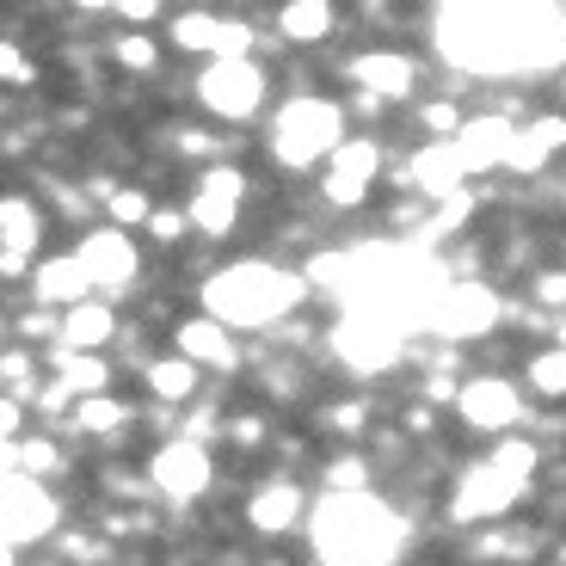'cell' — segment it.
<instances>
[{
  "label": "cell",
  "mask_w": 566,
  "mask_h": 566,
  "mask_svg": "<svg viewBox=\"0 0 566 566\" xmlns=\"http://www.w3.org/2000/svg\"><path fill=\"white\" fill-rule=\"evenodd\" d=\"M148 388H155V400H191L198 395V364H185V357H160V364H148Z\"/></svg>",
  "instance_id": "484cf974"
},
{
  "label": "cell",
  "mask_w": 566,
  "mask_h": 566,
  "mask_svg": "<svg viewBox=\"0 0 566 566\" xmlns=\"http://www.w3.org/2000/svg\"><path fill=\"white\" fill-rule=\"evenodd\" d=\"M172 345H179L185 364H198V369H234V364H241V345H234V333H228L222 321H210V314L185 321L179 333H172Z\"/></svg>",
  "instance_id": "ac0fdd59"
},
{
  "label": "cell",
  "mask_w": 566,
  "mask_h": 566,
  "mask_svg": "<svg viewBox=\"0 0 566 566\" xmlns=\"http://www.w3.org/2000/svg\"><path fill=\"white\" fill-rule=\"evenodd\" d=\"M0 524H7V554H19L25 542L56 536L62 505H56V493H50L43 481H31V474H7V486H0Z\"/></svg>",
  "instance_id": "8992f818"
},
{
  "label": "cell",
  "mask_w": 566,
  "mask_h": 566,
  "mask_svg": "<svg viewBox=\"0 0 566 566\" xmlns=\"http://www.w3.org/2000/svg\"><path fill=\"white\" fill-rule=\"evenodd\" d=\"M376 167H382V148L369 136H352L339 148V155L326 160V203H339V210H352V203L369 198V179H376Z\"/></svg>",
  "instance_id": "7c38bea8"
},
{
  "label": "cell",
  "mask_w": 566,
  "mask_h": 566,
  "mask_svg": "<svg viewBox=\"0 0 566 566\" xmlns=\"http://www.w3.org/2000/svg\"><path fill=\"white\" fill-rule=\"evenodd\" d=\"M524 474H511L505 462H493V455H486V462H474L462 474V481H455V499H450V511H455V524H481V517H505L511 505H517V499H524Z\"/></svg>",
  "instance_id": "52a82bcc"
},
{
  "label": "cell",
  "mask_w": 566,
  "mask_h": 566,
  "mask_svg": "<svg viewBox=\"0 0 566 566\" xmlns=\"http://www.w3.org/2000/svg\"><path fill=\"white\" fill-rule=\"evenodd\" d=\"M566 148V117H530V124H517V136H511V155L505 167L511 172H542L554 155Z\"/></svg>",
  "instance_id": "d6986e66"
},
{
  "label": "cell",
  "mask_w": 566,
  "mask_h": 566,
  "mask_svg": "<svg viewBox=\"0 0 566 566\" xmlns=\"http://www.w3.org/2000/svg\"><path fill=\"white\" fill-rule=\"evenodd\" d=\"M345 74L364 86L369 99H376V93H382V99H407L412 81H419V69H412L407 56H388V50H369V56H357Z\"/></svg>",
  "instance_id": "7402d4cb"
},
{
  "label": "cell",
  "mask_w": 566,
  "mask_h": 566,
  "mask_svg": "<svg viewBox=\"0 0 566 566\" xmlns=\"http://www.w3.org/2000/svg\"><path fill=\"white\" fill-rule=\"evenodd\" d=\"M345 112L333 99H290L271 117V155L283 167H314V160H333L345 148Z\"/></svg>",
  "instance_id": "277c9868"
},
{
  "label": "cell",
  "mask_w": 566,
  "mask_h": 566,
  "mask_svg": "<svg viewBox=\"0 0 566 566\" xmlns=\"http://www.w3.org/2000/svg\"><path fill=\"white\" fill-rule=\"evenodd\" d=\"M105 210H112V222H117V228H129V222H136V228H142V222H155V210H148V191H136V185H117Z\"/></svg>",
  "instance_id": "1f68e13d"
},
{
  "label": "cell",
  "mask_w": 566,
  "mask_h": 566,
  "mask_svg": "<svg viewBox=\"0 0 566 566\" xmlns=\"http://www.w3.org/2000/svg\"><path fill=\"white\" fill-rule=\"evenodd\" d=\"M74 259L86 265V277L99 283V290H129V277H136V247H129L124 228H93L81 247H74Z\"/></svg>",
  "instance_id": "5bb4252c"
},
{
  "label": "cell",
  "mask_w": 566,
  "mask_h": 566,
  "mask_svg": "<svg viewBox=\"0 0 566 566\" xmlns=\"http://www.w3.org/2000/svg\"><path fill=\"white\" fill-rule=\"evenodd\" d=\"M326 419L339 424V431H357V424H364V407H333Z\"/></svg>",
  "instance_id": "b9f144b4"
},
{
  "label": "cell",
  "mask_w": 566,
  "mask_h": 566,
  "mask_svg": "<svg viewBox=\"0 0 566 566\" xmlns=\"http://www.w3.org/2000/svg\"><path fill=\"white\" fill-rule=\"evenodd\" d=\"M62 364V382L74 388V400H99L105 382H112V364L105 357H74V352H56Z\"/></svg>",
  "instance_id": "d4e9b609"
},
{
  "label": "cell",
  "mask_w": 566,
  "mask_h": 566,
  "mask_svg": "<svg viewBox=\"0 0 566 566\" xmlns=\"http://www.w3.org/2000/svg\"><path fill=\"white\" fill-rule=\"evenodd\" d=\"M241 198H247L241 172H234V167H210L198 179V191H191V228L210 234V241H222L228 228H234V216H241Z\"/></svg>",
  "instance_id": "8fae6325"
},
{
  "label": "cell",
  "mask_w": 566,
  "mask_h": 566,
  "mask_svg": "<svg viewBox=\"0 0 566 566\" xmlns=\"http://www.w3.org/2000/svg\"><path fill=\"white\" fill-rule=\"evenodd\" d=\"M234 438H241V443H259V438H265V424H259V419H234Z\"/></svg>",
  "instance_id": "ee69618b"
},
{
  "label": "cell",
  "mask_w": 566,
  "mask_h": 566,
  "mask_svg": "<svg viewBox=\"0 0 566 566\" xmlns=\"http://www.w3.org/2000/svg\"><path fill=\"white\" fill-rule=\"evenodd\" d=\"M302 296H308V277L302 271L265 265V259H241V265L216 271L203 283V314L222 321L228 333L234 326H277L283 314H296Z\"/></svg>",
  "instance_id": "3957f363"
},
{
  "label": "cell",
  "mask_w": 566,
  "mask_h": 566,
  "mask_svg": "<svg viewBox=\"0 0 566 566\" xmlns=\"http://www.w3.org/2000/svg\"><path fill=\"white\" fill-rule=\"evenodd\" d=\"M462 179H468V167H462V155H455V142H424L419 155H412V167H407V185H419L431 203L468 191Z\"/></svg>",
  "instance_id": "e0dca14e"
},
{
  "label": "cell",
  "mask_w": 566,
  "mask_h": 566,
  "mask_svg": "<svg viewBox=\"0 0 566 566\" xmlns=\"http://www.w3.org/2000/svg\"><path fill=\"white\" fill-rule=\"evenodd\" d=\"M124 419H129V407H124V400H112V395L81 400V407H74V431H93V438H112Z\"/></svg>",
  "instance_id": "f1b7e54d"
},
{
  "label": "cell",
  "mask_w": 566,
  "mask_h": 566,
  "mask_svg": "<svg viewBox=\"0 0 566 566\" xmlns=\"http://www.w3.org/2000/svg\"><path fill=\"white\" fill-rule=\"evenodd\" d=\"M86 290H93V277H86V265L81 259H43L38 271H31V296L43 302V308H50V302H62V308H81V302H93L86 296Z\"/></svg>",
  "instance_id": "44dd1931"
},
{
  "label": "cell",
  "mask_w": 566,
  "mask_h": 566,
  "mask_svg": "<svg viewBox=\"0 0 566 566\" xmlns=\"http://www.w3.org/2000/svg\"><path fill=\"white\" fill-rule=\"evenodd\" d=\"M560 566H566V548H560Z\"/></svg>",
  "instance_id": "bcb514c9"
},
{
  "label": "cell",
  "mask_w": 566,
  "mask_h": 566,
  "mask_svg": "<svg viewBox=\"0 0 566 566\" xmlns=\"http://www.w3.org/2000/svg\"><path fill=\"white\" fill-rule=\"evenodd\" d=\"M424 400L438 407V400H462V388L450 382V376H424Z\"/></svg>",
  "instance_id": "f35d334b"
},
{
  "label": "cell",
  "mask_w": 566,
  "mask_h": 566,
  "mask_svg": "<svg viewBox=\"0 0 566 566\" xmlns=\"http://www.w3.org/2000/svg\"><path fill=\"white\" fill-rule=\"evenodd\" d=\"M333 357L357 376H382L407 357V333L382 314H364V308H345L339 326H333Z\"/></svg>",
  "instance_id": "5b68a950"
},
{
  "label": "cell",
  "mask_w": 566,
  "mask_h": 566,
  "mask_svg": "<svg viewBox=\"0 0 566 566\" xmlns=\"http://www.w3.org/2000/svg\"><path fill=\"white\" fill-rule=\"evenodd\" d=\"M554 333H560V352H566V321H560V326H554Z\"/></svg>",
  "instance_id": "f6af8a7d"
},
{
  "label": "cell",
  "mask_w": 566,
  "mask_h": 566,
  "mask_svg": "<svg viewBox=\"0 0 566 566\" xmlns=\"http://www.w3.org/2000/svg\"><path fill=\"white\" fill-rule=\"evenodd\" d=\"M222 25L228 19H216V13H179L172 19V43H179V50H222Z\"/></svg>",
  "instance_id": "83f0119b"
},
{
  "label": "cell",
  "mask_w": 566,
  "mask_h": 566,
  "mask_svg": "<svg viewBox=\"0 0 566 566\" xmlns=\"http://www.w3.org/2000/svg\"><path fill=\"white\" fill-rule=\"evenodd\" d=\"M468 216H474V191H455V198H443L438 210H431V222L419 228V247H431V241H443V234H455Z\"/></svg>",
  "instance_id": "f546056e"
},
{
  "label": "cell",
  "mask_w": 566,
  "mask_h": 566,
  "mask_svg": "<svg viewBox=\"0 0 566 566\" xmlns=\"http://www.w3.org/2000/svg\"><path fill=\"white\" fill-rule=\"evenodd\" d=\"M185 228H191V210H155V222H148V234H155V241H179Z\"/></svg>",
  "instance_id": "e575fe53"
},
{
  "label": "cell",
  "mask_w": 566,
  "mask_h": 566,
  "mask_svg": "<svg viewBox=\"0 0 566 566\" xmlns=\"http://www.w3.org/2000/svg\"><path fill=\"white\" fill-rule=\"evenodd\" d=\"M438 56L462 74L511 81L566 62V7L548 0H443L431 13Z\"/></svg>",
  "instance_id": "6da1fadb"
},
{
  "label": "cell",
  "mask_w": 566,
  "mask_h": 566,
  "mask_svg": "<svg viewBox=\"0 0 566 566\" xmlns=\"http://www.w3.org/2000/svg\"><path fill=\"white\" fill-rule=\"evenodd\" d=\"M112 333H117L112 302H81V308L62 314V352H74V357H99V345Z\"/></svg>",
  "instance_id": "603a6c76"
},
{
  "label": "cell",
  "mask_w": 566,
  "mask_h": 566,
  "mask_svg": "<svg viewBox=\"0 0 566 566\" xmlns=\"http://www.w3.org/2000/svg\"><path fill=\"white\" fill-rule=\"evenodd\" d=\"M210 450H203L198 438H172L155 450V462H148V486H155L160 499H172V505H191V499L210 493Z\"/></svg>",
  "instance_id": "9c48e42d"
},
{
  "label": "cell",
  "mask_w": 566,
  "mask_h": 566,
  "mask_svg": "<svg viewBox=\"0 0 566 566\" xmlns=\"http://www.w3.org/2000/svg\"><path fill=\"white\" fill-rule=\"evenodd\" d=\"M277 31L290 43H321L326 31H333V7H326V0H290L277 13Z\"/></svg>",
  "instance_id": "cb8c5ba5"
},
{
  "label": "cell",
  "mask_w": 566,
  "mask_h": 566,
  "mask_svg": "<svg viewBox=\"0 0 566 566\" xmlns=\"http://www.w3.org/2000/svg\"><path fill=\"white\" fill-rule=\"evenodd\" d=\"M369 468L357 462V455H345V462H333L326 468V493H369Z\"/></svg>",
  "instance_id": "d6a6232c"
},
{
  "label": "cell",
  "mask_w": 566,
  "mask_h": 566,
  "mask_svg": "<svg viewBox=\"0 0 566 566\" xmlns=\"http://www.w3.org/2000/svg\"><path fill=\"white\" fill-rule=\"evenodd\" d=\"M56 468H62V450L50 438L7 443V474H31V481H43V474H56Z\"/></svg>",
  "instance_id": "4316f807"
},
{
  "label": "cell",
  "mask_w": 566,
  "mask_h": 566,
  "mask_svg": "<svg viewBox=\"0 0 566 566\" xmlns=\"http://www.w3.org/2000/svg\"><path fill=\"white\" fill-rule=\"evenodd\" d=\"M511 136H517V124H505V117H493V112L468 117V124L455 129V155H462L468 172H493V167H505Z\"/></svg>",
  "instance_id": "2e32d148"
},
{
  "label": "cell",
  "mask_w": 566,
  "mask_h": 566,
  "mask_svg": "<svg viewBox=\"0 0 566 566\" xmlns=\"http://www.w3.org/2000/svg\"><path fill=\"white\" fill-rule=\"evenodd\" d=\"M198 99H203V112L228 117V124H247L265 105V69L259 62H210L198 74Z\"/></svg>",
  "instance_id": "ba28073f"
},
{
  "label": "cell",
  "mask_w": 566,
  "mask_h": 566,
  "mask_svg": "<svg viewBox=\"0 0 566 566\" xmlns=\"http://www.w3.org/2000/svg\"><path fill=\"white\" fill-rule=\"evenodd\" d=\"M0 74H7V86H25L31 81V62L19 56V43H7V50H0Z\"/></svg>",
  "instance_id": "74e56055"
},
{
  "label": "cell",
  "mask_w": 566,
  "mask_h": 566,
  "mask_svg": "<svg viewBox=\"0 0 566 566\" xmlns=\"http://www.w3.org/2000/svg\"><path fill=\"white\" fill-rule=\"evenodd\" d=\"M530 388H536L542 400H560L566 395V352L554 345V352L530 357Z\"/></svg>",
  "instance_id": "4dcf8cb0"
},
{
  "label": "cell",
  "mask_w": 566,
  "mask_h": 566,
  "mask_svg": "<svg viewBox=\"0 0 566 566\" xmlns=\"http://www.w3.org/2000/svg\"><path fill=\"white\" fill-rule=\"evenodd\" d=\"M38 234H43V216L31 198L0 203V271H7V277H25L31 253H38Z\"/></svg>",
  "instance_id": "9a60e30c"
},
{
  "label": "cell",
  "mask_w": 566,
  "mask_h": 566,
  "mask_svg": "<svg viewBox=\"0 0 566 566\" xmlns=\"http://www.w3.org/2000/svg\"><path fill=\"white\" fill-rule=\"evenodd\" d=\"M308 536L326 566H395L407 548V517L376 493H326L308 517Z\"/></svg>",
  "instance_id": "7a4b0ae2"
},
{
  "label": "cell",
  "mask_w": 566,
  "mask_h": 566,
  "mask_svg": "<svg viewBox=\"0 0 566 566\" xmlns=\"http://www.w3.org/2000/svg\"><path fill=\"white\" fill-rule=\"evenodd\" d=\"M0 424H7V443H19V431H25V412H19V400H7V407H0Z\"/></svg>",
  "instance_id": "ab89813d"
},
{
  "label": "cell",
  "mask_w": 566,
  "mask_h": 566,
  "mask_svg": "<svg viewBox=\"0 0 566 566\" xmlns=\"http://www.w3.org/2000/svg\"><path fill=\"white\" fill-rule=\"evenodd\" d=\"M19 333H62V321H50V314H25V321H19Z\"/></svg>",
  "instance_id": "7bdbcfd3"
},
{
  "label": "cell",
  "mask_w": 566,
  "mask_h": 566,
  "mask_svg": "<svg viewBox=\"0 0 566 566\" xmlns=\"http://www.w3.org/2000/svg\"><path fill=\"white\" fill-rule=\"evenodd\" d=\"M25 395H31V357L13 352L7 357V400H25Z\"/></svg>",
  "instance_id": "d590c367"
},
{
  "label": "cell",
  "mask_w": 566,
  "mask_h": 566,
  "mask_svg": "<svg viewBox=\"0 0 566 566\" xmlns=\"http://www.w3.org/2000/svg\"><path fill=\"white\" fill-rule=\"evenodd\" d=\"M499 290L493 283H450V296L438 302V314H431V333L450 345L462 339H481V333H493L499 326Z\"/></svg>",
  "instance_id": "30bf717a"
},
{
  "label": "cell",
  "mask_w": 566,
  "mask_h": 566,
  "mask_svg": "<svg viewBox=\"0 0 566 566\" xmlns=\"http://www.w3.org/2000/svg\"><path fill=\"white\" fill-rule=\"evenodd\" d=\"M117 13H124V19H136V25H148V19L160 13V7H155V0H124V7H117Z\"/></svg>",
  "instance_id": "60d3db41"
},
{
  "label": "cell",
  "mask_w": 566,
  "mask_h": 566,
  "mask_svg": "<svg viewBox=\"0 0 566 566\" xmlns=\"http://www.w3.org/2000/svg\"><path fill=\"white\" fill-rule=\"evenodd\" d=\"M112 50H117V62H124V69H155V38H142V31H129V38H117L112 43Z\"/></svg>",
  "instance_id": "836d02e7"
},
{
  "label": "cell",
  "mask_w": 566,
  "mask_h": 566,
  "mask_svg": "<svg viewBox=\"0 0 566 566\" xmlns=\"http://www.w3.org/2000/svg\"><path fill=\"white\" fill-rule=\"evenodd\" d=\"M536 302L566 308V271H542V277H536Z\"/></svg>",
  "instance_id": "8d00e7d4"
},
{
  "label": "cell",
  "mask_w": 566,
  "mask_h": 566,
  "mask_svg": "<svg viewBox=\"0 0 566 566\" xmlns=\"http://www.w3.org/2000/svg\"><path fill=\"white\" fill-rule=\"evenodd\" d=\"M455 412H462L474 431H511V424L524 419V395H517L505 376H474V382H462Z\"/></svg>",
  "instance_id": "4fadbf2b"
},
{
  "label": "cell",
  "mask_w": 566,
  "mask_h": 566,
  "mask_svg": "<svg viewBox=\"0 0 566 566\" xmlns=\"http://www.w3.org/2000/svg\"><path fill=\"white\" fill-rule=\"evenodd\" d=\"M302 486L296 481H265L253 493V505H247V524L259 530V536H290V530L302 524Z\"/></svg>",
  "instance_id": "ffe728a7"
}]
</instances>
